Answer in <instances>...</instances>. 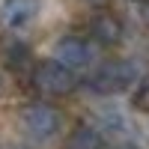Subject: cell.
I'll list each match as a JSON object with an SVG mask.
<instances>
[{
	"mask_svg": "<svg viewBox=\"0 0 149 149\" xmlns=\"http://www.w3.org/2000/svg\"><path fill=\"white\" fill-rule=\"evenodd\" d=\"M98 131H110L113 137H125V134H131V125H128V119L125 113H119L116 107H102L98 110Z\"/></svg>",
	"mask_w": 149,
	"mask_h": 149,
	"instance_id": "obj_8",
	"label": "cell"
},
{
	"mask_svg": "<svg viewBox=\"0 0 149 149\" xmlns=\"http://www.w3.org/2000/svg\"><path fill=\"white\" fill-rule=\"evenodd\" d=\"M66 149H104L102 131H98L95 125H78V128L69 134Z\"/></svg>",
	"mask_w": 149,
	"mask_h": 149,
	"instance_id": "obj_9",
	"label": "cell"
},
{
	"mask_svg": "<svg viewBox=\"0 0 149 149\" xmlns=\"http://www.w3.org/2000/svg\"><path fill=\"white\" fill-rule=\"evenodd\" d=\"M131 107L140 110V113H149V81H143V84L134 86V93H131Z\"/></svg>",
	"mask_w": 149,
	"mask_h": 149,
	"instance_id": "obj_10",
	"label": "cell"
},
{
	"mask_svg": "<svg viewBox=\"0 0 149 149\" xmlns=\"http://www.w3.org/2000/svg\"><path fill=\"white\" fill-rule=\"evenodd\" d=\"M90 3H102V0H90Z\"/></svg>",
	"mask_w": 149,
	"mask_h": 149,
	"instance_id": "obj_13",
	"label": "cell"
},
{
	"mask_svg": "<svg viewBox=\"0 0 149 149\" xmlns=\"http://www.w3.org/2000/svg\"><path fill=\"white\" fill-rule=\"evenodd\" d=\"M137 72H140L137 63H131V60H107L86 78V90L95 95H116L134 84Z\"/></svg>",
	"mask_w": 149,
	"mask_h": 149,
	"instance_id": "obj_1",
	"label": "cell"
},
{
	"mask_svg": "<svg viewBox=\"0 0 149 149\" xmlns=\"http://www.w3.org/2000/svg\"><path fill=\"white\" fill-rule=\"evenodd\" d=\"M140 15L143 21H149V0H140Z\"/></svg>",
	"mask_w": 149,
	"mask_h": 149,
	"instance_id": "obj_11",
	"label": "cell"
},
{
	"mask_svg": "<svg viewBox=\"0 0 149 149\" xmlns=\"http://www.w3.org/2000/svg\"><path fill=\"white\" fill-rule=\"evenodd\" d=\"M0 51H3V66L9 72H15V74H27L33 72V51H30V45L27 42H21V39H6L3 45H0Z\"/></svg>",
	"mask_w": 149,
	"mask_h": 149,
	"instance_id": "obj_7",
	"label": "cell"
},
{
	"mask_svg": "<svg viewBox=\"0 0 149 149\" xmlns=\"http://www.w3.org/2000/svg\"><path fill=\"white\" fill-rule=\"evenodd\" d=\"M6 149H18V146H6Z\"/></svg>",
	"mask_w": 149,
	"mask_h": 149,
	"instance_id": "obj_14",
	"label": "cell"
},
{
	"mask_svg": "<svg viewBox=\"0 0 149 149\" xmlns=\"http://www.w3.org/2000/svg\"><path fill=\"white\" fill-rule=\"evenodd\" d=\"M104 149H137V146H131V143H122V140H119V143H110V146H104Z\"/></svg>",
	"mask_w": 149,
	"mask_h": 149,
	"instance_id": "obj_12",
	"label": "cell"
},
{
	"mask_svg": "<svg viewBox=\"0 0 149 149\" xmlns=\"http://www.w3.org/2000/svg\"><path fill=\"white\" fill-rule=\"evenodd\" d=\"M30 84L39 95H69L78 86V74L60 60H39L30 72Z\"/></svg>",
	"mask_w": 149,
	"mask_h": 149,
	"instance_id": "obj_3",
	"label": "cell"
},
{
	"mask_svg": "<svg viewBox=\"0 0 149 149\" xmlns=\"http://www.w3.org/2000/svg\"><path fill=\"white\" fill-rule=\"evenodd\" d=\"M39 15V0H0V24L9 30L30 27Z\"/></svg>",
	"mask_w": 149,
	"mask_h": 149,
	"instance_id": "obj_6",
	"label": "cell"
},
{
	"mask_svg": "<svg viewBox=\"0 0 149 149\" xmlns=\"http://www.w3.org/2000/svg\"><path fill=\"white\" fill-rule=\"evenodd\" d=\"M86 27H90V36L98 45H107V48H113V45H119L125 39V24H122V18L113 9H104V6H98V9L90 12Z\"/></svg>",
	"mask_w": 149,
	"mask_h": 149,
	"instance_id": "obj_4",
	"label": "cell"
},
{
	"mask_svg": "<svg viewBox=\"0 0 149 149\" xmlns=\"http://www.w3.org/2000/svg\"><path fill=\"white\" fill-rule=\"evenodd\" d=\"M18 122L33 140L45 143V140H54L60 134V128H63V113H60L54 104H48V102H33V104L21 107Z\"/></svg>",
	"mask_w": 149,
	"mask_h": 149,
	"instance_id": "obj_2",
	"label": "cell"
},
{
	"mask_svg": "<svg viewBox=\"0 0 149 149\" xmlns=\"http://www.w3.org/2000/svg\"><path fill=\"white\" fill-rule=\"evenodd\" d=\"M54 60H60L72 72H81L93 63V45L86 39H81V36H72V33L60 36L57 45H54Z\"/></svg>",
	"mask_w": 149,
	"mask_h": 149,
	"instance_id": "obj_5",
	"label": "cell"
}]
</instances>
